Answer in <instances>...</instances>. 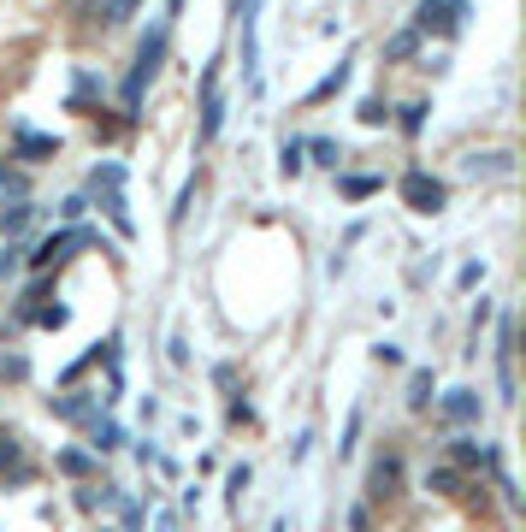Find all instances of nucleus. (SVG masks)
<instances>
[{
  "mask_svg": "<svg viewBox=\"0 0 526 532\" xmlns=\"http://www.w3.org/2000/svg\"><path fill=\"white\" fill-rule=\"evenodd\" d=\"M243 491H249V467H231V503H243Z\"/></svg>",
  "mask_w": 526,
  "mask_h": 532,
  "instance_id": "nucleus-27",
  "label": "nucleus"
},
{
  "mask_svg": "<svg viewBox=\"0 0 526 532\" xmlns=\"http://www.w3.org/2000/svg\"><path fill=\"white\" fill-rule=\"evenodd\" d=\"M302 166H308V160H302V142H296V136H290V142H284V148H278V172H284V178H296V172H302Z\"/></svg>",
  "mask_w": 526,
  "mask_h": 532,
  "instance_id": "nucleus-14",
  "label": "nucleus"
},
{
  "mask_svg": "<svg viewBox=\"0 0 526 532\" xmlns=\"http://www.w3.org/2000/svg\"><path fill=\"white\" fill-rule=\"evenodd\" d=\"M426 402H432V373L420 367V373L408 379V408H426Z\"/></svg>",
  "mask_w": 526,
  "mask_h": 532,
  "instance_id": "nucleus-18",
  "label": "nucleus"
},
{
  "mask_svg": "<svg viewBox=\"0 0 526 532\" xmlns=\"http://www.w3.org/2000/svg\"><path fill=\"white\" fill-rule=\"evenodd\" d=\"M302 154H314V160H320V166H337V142H326V136H314V142H308V148H302Z\"/></svg>",
  "mask_w": 526,
  "mask_h": 532,
  "instance_id": "nucleus-22",
  "label": "nucleus"
},
{
  "mask_svg": "<svg viewBox=\"0 0 526 532\" xmlns=\"http://www.w3.org/2000/svg\"><path fill=\"white\" fill-rule=\"evenodd\" d=\"M426 113H432V101H408V107H402V119H396V125H402V136H420V131H426Z\"/></svg>",
  "mask_w": 526,
  "mask_h": 532,
  "instance_id": "nucleus-12",
  "label": "nucleus"
},
{
  "mask_svg": "<svg viewBox=\"0 0 526 532\" xmlns=\"http://www.w3.org/2000/svg\"><path fill=\"white\" fill-rule=\"evenodd\" d=\"M154 532H178V515H154Z\"/></svg>",
  "mask_w": 526,
  "mask_h": 532,
  "instance_id": "nucleus-30",
  "label": "nucleus"
},
{
  "mask_svg": "<svg viewBox=\"0 0 526 532\" xmlns=\"http://www.w3.org/2000/svg\"><path fill=\"white\" fill-rule=\"evenodd\" d=\"M414 54H420V30H402L385 42V60H414Z\"/></svg>",
  "mask_w": 526,
  "mask_h": 532,
  "instance_id": "nucleus-13",
  "label": "nucleus"
},
{
  "mask_svg": "<svg viewBox=\"0 0 526 532\" xmlns=\"http://www.w3.org/2000/svg\"><path fill=\"white\" fill-rule=\"evenodd\" d=\"M71 6H77V12H95V6H101V0H71Z\"/></svg>",
  "mask_w": 526,
  "mask_h": 532,
  "instance_id": "nucleus-31",
  "label": "nucleus"
},
{
  "mask_svg": "<svg viewBox=\"0 0 526 532\" xmlns=\"http://www.w3.org/2000/svg\"><path fill=\"white\" fill-rule=\"evenodd\" d=\"M0 196H30V178H24V172H18V166H0Z\"/></svg>",
  "mask_w": 526,
  "mask_h": 532,
  "instance_id": "nucleus-15",
  "label": "nucleus"
},
{
  "mask_svg": "<svg viewBox=\"0 0 526 532\" xmlns=\"http://www.w3.org/2000/svg\"><path fill=\"white\" fill-rule=\"evenodd\" d=\"M136 6H142V0H101L95 12H101V24H125V18H131Z\"/></svg>",
  "mask_w": 526,
  "mask_h": 532,
  "instance_id": "nucleus-16",
  "label": "nucleus"
},
{
  "mask_svg": "<svg viewBox=\"0 0 526 532\" xmlns=\"http://www.w3.org/2000/svg\"><path fill=\"white\" fill-rule=\"evenodd\" d=\"M461 18H467V0H420L408 30H420V36H432V30H438V36H456Z\"/></svg>",
  "mask_w": 526,
  "mask_h": 532,
  "instance_id": "nucleus-2",
  "label": "nucleus"
},
{
  "mask_svg": "<svg viewBox=\"0 0 526 532\" xmlns=\"http://www.w3.org/2000/svg\"><path fill=\"white\" fill-rule=\"evenodd\" d=\"M402 201H408V213H420V219H432V213H444V201H450V190H444V178H432V172H402Z\"/></svg>",
  "mask_w": 526,
  "mask_h": 532,
  "instance_id": "nucleus-1",
  "label": "nucleus"
},
{
  "mask_svg": "<svg viewBox=\"0 0 526 532\" xmlns=\"http://www.w3.org/2000/svg\"><path fill=\"white\" fill-rule=\"evenodd\" d=\"M355 438H361V408H355V414H349V426H343V444H337V450H343V456H349V450H355Z\"/></svg>",
  "mask_w": 526,
  "mask_h": 532,
  "instance_id": "nucleus-25",
  "label": "nucleus"
},
{
  "mask_svg": "<svg viewBox=\"0 0 526 532\" xmlns=\"http://www.w3.org/2000/svg\"><path fill=\"white\" fill-rule=\"evenodd\" d=\"M396 485H402V456H379V462H373V473H367V497H373V503H385V497H396Z\"/></svg>",
  "mask_w": 526,
  "mask_h": 532,
  "instance_id": "nucleus-5",
  "label": "nucleus"
},
{
  "mask_svg": "<svg viewBox=\"0 0 526 532\" xmlns=\"http://www.w3.org/2000/svg\"><path fill=\"white\" fill-rule=\"evenodd\" d=\"M0 373H6V379H24L30 367H24V355H0Z\"/></svg>",
  "mask_w": 526,
  "mask_h": 532,
  "instance_id": "nucleus-26",
  "label": "nucleus"
},
{
  "mask_svg": "<svg viewBox=\"0 0 526 532\" xmlns=\"http://www.w3.org/2000/svg\"><path fill=\"white\" fill-rule=\"evenodd\" d=\"M219 125H225V95H219V66L201 71V142H213L219 136Z\"/></svg>",
  "mask_w": 526,
  "mask_h": 532,
  "instance_id": "nucleus-3",
  "label": "nucleus"
},
{
  "mask_svg": "<svg viewBox=\"0 0 526 532\" xmlns=\"http://www.w3.org/2000/svg\"><path fill=\"white\" fill-rule=\"evenodd\" d=\"M343 83H349V60H337V66H331L326 77H320V83L308 89V107H326V101L337 95V89H343Z\"/></svg>",
  "mask_w": 526,
  "mask_h": 532,
  "instance_id": "nucleus-8",
  "label": "nucleus"
},
{
  "mask_svg": "<svg viewBox=\"0 0 526 532\" xmlns=\"http://www.w3.org/2000/svg\"><path fill=\"white\" fill-rule=\"evenodd\" d=\"M30 320H36V326H48V332H60V326L71 320V314H66V308H36Z\"/></svg>",
  "mask_w": 526,
  "mask_h": 532,
  "instance_id": "nucleus-24",
  "label": "nucleus"
},
{
  "mask_svg": "<svg viewBox=\"0 0 526 532\" xmlns=\"http://www.w3.org/2000/svg\"><path fill=\"white\" fill-rule=\"evenodd\" d=\"M60 467H66L71 479H83V473L95 467V456H89V450H66V456H60Z\"/></svg>",
  "mask_w": 526,
  "mask_h": 532,
  "instance_id": "nucleus-19",
  "label": "nucleus"
},
{
  "mask_svg": "<svg viewBox=\"0 0 526 532\" xmlns=\"http://www.w3.org/2000/svg\"><path fill=\"white\" fill-rule=\"evenodd\" d=\"M349 532H373V515H367V509H355V515H349Z\"/></svg>",
  "mask_w": 526,
  "mask_h": 532,
  "instance_id": "nucleus-28",
  "label": "nucleus"
},
{
  "mask_svg": "<svg viewBox=\"0 0 526 532\" xmlns=\"http://www.w3.org/2000/svg\"><path fill=\"white\" fill-rule=\"evenodd\" d=\"M12 456H18V438H12V432H6V438H0V467L12 462Z\"/></svg>",
  "mask_w": 526,
  "mask_h": 532,
  "instance_id": "nucleus-29",
  "label": "nucleus"
},
{
  "mask_svg": "<svg viewBox=\"0 0 526 532\" xmlns=\"http://www.w3.org/2000/svg\"><path fill=\"white\" fill-rule=\"evenodd\" d=\"M30 225H36V207H30L24 196L0 201V231H6V237H18V231H30Z\"/></svg>",
  "mask_w": 526,
  "mask_h": 532,
  "instance_id": "nucleus-7",
  "label": "nucleus"
},
{
  "mask_svg": "<svg viewBox=\"0 0 526 532\" xmlns=\"http://www.w3.org/2000/svg\"><path fill=\"white\" fill-rule=\"evenodd\" d=\"M12 148H18V160H48V154H60V136H42V131H30V125H18Z\"/></svg>",
  "mask_w": 526,
  "mask_h": 532,
  "instance_id": "nucleus-6",
  "label": "nucleus"
},
{
  "mask_svg": "<svg viewBox=\"0 0 526 532\" xmlns=\"http://www.w3.org/2000/svg\"><path fill=\"white\" fill-rule=\"evenodd\" d=\"M95 450H119V426L113 420H95Z\"/></svg>",
  "mask_w": 526,
  "mask_h": 532,
  "instance_id": "nucleus-23",
  "label": "nucleus"
},
{
  "mask_svg": "<svg viewBox=\"0 0 526 532\" xmlns=\"http://www.w3.org/2000/svg\"><path fill=\"white\" fill-rule=\"evenodd\" d=\"M444 420H456V426L479 420V391H450L444 397Z\"/></svg>",
  "mask_w": 526,
  "mask_h": 532,
  "instance_id": "nucleus-9",
  "label": "nucleus"
},
{
  "mask_svg": "<svg viewBox=\"0 0 526 532\" xmlns=\"http://www.w3.org/2000/svg\"><path fill=\"white\" fill-rule=\"evenodd\" d=\"M54 414H60V420H89V414H95V402H83V397H54Z\"/></svg>",
  "mask_w": 526,
  "mask_h": 532,
  "instance_id": "nucleus-17",
  "label": "nucleus"
},
{
  "mask_svg": "<svg viewBox=\"0 0 526 532\" xmlns=\"http://www.w3.org/2000/svg\"><path fill=\"white\" fill-rule=\"evenodd\" d=\"M83 243H89V231H60V237H42V243H36V255H30V266H36V272H48V266H60L71 249H83Z\"/></svg>",
  "mask_w": 526,
  "mask_h": 532,
  "instance_id": "nucleus-4",
  "label": "nucleus"
},
{
  "mask_svg": "<svg viewBox=\"0 0 526 532\" xmlns=\"http://www.w3.org/2000/svg\"><path fill=\"white\" fill-rule=\"evenodd\" d=\"M385 119H391V107H385L379 95H367V101H361V125H385Z\"/></svg>",
  "mask_w": 526,
  "mask_h": 532,
  "instance_id": "nucleus-20",
  "label": "nucleus"
},
{
  "mask_svg": "<svg viewBox=\"0 0 526 532\" xmlns=\"http://www.w3.org/2000/svg\"><path fill=\"white\" fill-rule=\"evenodd\" d=\"M426 491L456 497V491H461V467H432V473H426Z\"/></svg>",
  "mask_w": 526,
  "mask_h": 532,
  "instance_id": "nucleus-11",
  "label": "nucleus"
},
{
  "mask_svg": "<svg viewBox=\"0 0 526 532\" xmlns=\"http://www.w3.org/2000/svg\"><path fill=\"white\" fill-rule=\"evenodd\" d=\"M450 462L456 467H485L491 462V450H485L479 438H450Z\"/></svg>",
  "mask_w": 526,
  "mask_h": 532,
  "instance_id": "nucleus-10",
  "label": "nucleus"
},
{
  "mask_svg": "<svg viewBox=\"0 0 526 532\" xmlns=\"http://www.w3.org/2000/svg\"><path fill=\"white\" fill-rule=\"evenodd\" d=\"M373 190H379V178H343V196L349 201H367Z\"/></svg>",
  "mask_w": 526,
  "mask_h": 532,
  "instance_id": "nucleus-21",
  "label": "nucleus"
}]
</instances>
